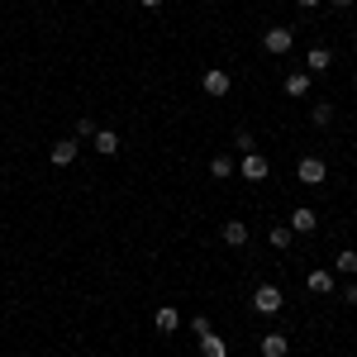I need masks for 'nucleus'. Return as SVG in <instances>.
<instances>
[{"label": "nucleus", "instance_id": "obj_1", "mask_svg": "<svg viewBox=\"0 0 357 357\" xmlns=\"http://www.w3.org/2000/svg\"><path fill=\"white\" fill-rule=\"evenodd\" d=\"M296 176H301L305 186H324V181H329V162L310 153V158H301V162H296Z\"/></svg>", "mask_w": 357, "mask_h": 357}, {"label": "nucleus", "instance_id": "obj_2", "mask_svg": "<svg viewBox=\"0 0 357 357\" xmlns=\"http://www.w3.org/2000/svg\"><path fill=\"white\" fill-rule=\"evenodd\" d=\"M291 43H296V33H291L286 24H276V29L262 33V48H267L272 57H286V53H291Z\"/></svg>", "mask_w": 357, "mask_h": 357}, {"label": "nucleus", "instance_id": "obj_3", "mask_svg": "<svg viewBox=\"0 0 357 357\" xmlns=\"http://www.w3.org/2000/svg\"><path fill=\"white\" fill-rule=\"evenodd\" d=\"M281 305H286L281 286H257V291H252V310H257V314H276Z\"/></svg>", "mask_w": 357, "mask_h": 357}, {"label": "nucleus", "instance_id": "obj_4", "mask_svg": "<svg viewBox=\"0 0 357 357\" xmlns=\"http://www.w3.org/2000/svg\"><path fill=\"white\" fill-rule=\"evenodd\" d=\"M200 86H205V96H215V100H220V96H229V86H234V77H229L224 67H210Z\"/></svg>", "mask_w": 357, "mask_h": 357}, {"label": "nucleus", "instance_id": "obj_5", "mask_svg": "<svg viewBox=\"0 0 357 357\" xmlns=\"http://www.w3.org/2000/svg\"><path fill=\"white\" fill-rule=\"evenodd\" d=\"M153 329L158 333H176L181 329V314H176L172 305H158V310H153Z\"/></svg>", "mask_w": 357, "mask_h": 357}, {"label": "nucleus", "instance_id": "obj_6", "mask_svg": "<svg viewBox=\"0 0 357 357\" xmlns=\"http://www.w3.org/2000/svg\"><path fill=\"white\" fill-rule=\"evenodd\" d=\"M48 158H53V167H72L77 162V138H57Z\"/></svg>", "mask_w": 357, "mask_h": 357}, {"label": "nucleus", "instance_id": "obj_7", "mask_svg": "<svg viewBox=\"0 0 357 357\" xmlns=\"http://www.w3.org/2000/svg\"><path fill=\"white\" fill-rule=\"evenodd\" d=\"M257 348H262V357H286L291 353V338H286V333H262Z\"/></svg>", "mask_w": 357, "mask_h": 357}, {"label": "nucleus", "instance_id": "obj_8", "mask_svg": "<svg viewBox=\"0 0 357 357\" xmlns=\"http://www.w3.org/2000/svg\"><path fill=\"white\" fill-rule=\"evenodd\" d=\"M314 224H319V215H314L310 205H301V210H291V224H286V229H291V234H310Z\"/></svg>", "mask_w": 357, "mask_h": 357}, {"label": "nucleus", "instance_id": "obj_9", "mask_svg": "<svg viewBox=\"0 0 357 357\" xmlns=\"http://www.w3.org/2000/svg\"><path fill=\"white\" fill-rule=\"evenodd\" d=\"M329 67H333L329 48H310V57H305V72H310V77H319V72H329Z\"/></svg>", "mask_w": 357, "mask_h": 357}, {"label": "nucleus", "instance_id": "obj_10", "mask_svg": "<svg viewBox=\"0 0 357 357\" xmlns=\"http://www.w3.org/2000/svg\"><path fill=\"white\" fill-rule=\"evenodd\" d=\"M238 172H243L248 181H262V176H267V158H262V153H243V167H238Z\"/></svg>", "mask_w": 357, "mask_h": 357}, {"label": "nucleus", "instance_id": "obj_11", "mask_svg": "<svg viewBox=\"0 0 357 357\" xmlns=\"http://www.w3.org/2000/svg\"><path fill=\"white\" fill-rule=\"evenodd\" d=\"M220 234H224V243H229V248H243L248 243V224L243 220H224Z\"/></svg>", "mask_w": 357, "mask_h": 357}, {"label": "nucleus", "instance_id": "obj_12", "mask_svg": "<svg viewBox=\"0 0 357 357\" xmlns=\"http://www.w3.org/2000/svg\"><path fill=\"white\" fill-rule=\"evenodd\" d=\"M310 82H314L310 72H291V77H286V96H291V100H301V96H310Z\"/></svg>", "mask_w": 357, "mask_h": 357}, {"label": "nucleus", "instance_id": "obj_13", "mask_svg": "<svg viewBox=\"0 0 357 357\" xmlns=\"http://www.w3.org/2000/svg\"><path fill=\"white\" fill-rule=\"evenodd\" d=\"M305 286H310V296H333V272H310Z\"/></svg>", "mask_w": 357, "mask_h": 357}, {"label": "nucleus", "instance_id": "obj_14", "mask_svg": "<svg viewBox=\"0 0 357 357\" xmlns=\"http://www.w3.org/2000/svg\"><path fill=\"white\" fill-rule=\"evenodd\" d=\"M91 143H96V153H100V158H114V153H119V134H110V129H100Z\"/></svg>", "mask_w": 357, "mask_h": 357}, {"label": "nucleus", "instance_id": "obj_15", "mask_svg": "<svg viewBox=\"0 0 357 357\" xmlns=\"http://www.w3.org/2000/svg\"><path fill=\"white\" fill-rule=\"evenodd\" d=\"M200 357H229V343H224L220 333H205L200 338Z\"/></svg>", "mask_w": 357, "mask_h": 357}, {"label": "nucleus", "instance_id": "obj_16", "mask_svg": "<svg viewBox=\"0 0 357 357\" xmlns=\"http://www.w3.org/2000/svg\"><path fill=\"white\" fill-rule=\"evenodd\" d=\"M333 272H343V276H353V272H357V252H353V248H343V252L333 257Z\"/></svg>", "mask_w": 357, "mask_h": 357}, {"label": "nucleus", "instance_id": "obj_17", "mask_svg": "<svg viewBox=\"0 0 357 357\" xmlns=\"http://www.w3.org/2000/svg\"><path fill=\"white\" fill-rule=\"evenodd\" d=\"M234 172H238V167H234V158H215V162H210V176H220V181H229V176H234Z\"/></svg>", "mask_w": 357, "mask_h": 357}, {"label": "nucleus", "instance_id": "obj_18", "mask_svg": "<svg viewBox=\"0 0 357 357\" xmlns=\"http://www.w3.org/2000/svg\"><path fill=\"white\" fill-rule=\"evenodd\" d=\"M267 243H272V248H291V229H286V224L267 229Z\"/></svg>", "mask_w": 357, "mask_h": 357}, {"label": "nucleus", "instance_id": "obj_19", "mask_svg": "<svg viewBox=\"0 0 357 357\" xmlns=\"http://www.w3.org/2000/svg\"><path fill=\"white\" fill-rule=\"evenodd\" d=\"M234 148H238V153H257V143H252V134H248V129H238V134H234Z\"/></svg>", "mask_w": 357, "mask_h": 357}, {"label": "nucleus", "instance_id": "obj_20", "mask_svg": "<svg viewBox=\"0 0 357 357\" xmlns=\"http://www.w3.org/2000/svg\"><path fill=\"white\" fill-rule=\"evenodd\" d=\"M310 119H314V124L324 129V124H329V119H333V105H314V110H310Z\"/></svg>", "mask_w": 357, "mask_h": 357}, {"label": "nucleus", "instance_id": "obj_21", "mask_svg": "<svg viewBox=\"0 0 357 357\" xmlns=\"http://www.w3.org/2000/svg\"><path fill=\"white\" fill-rule=\"evenodd\" d=\"M96 134H100L96 119H86V114H82V119H77V138H96Z\"/></svg>", "mask_w": 357, "mask_h": 357}, {"label": "nucleus", "instance_id": "obj_22", "mask_svg": "<svg viewBox=\"0 0 357 357\" xmlns=\"http://www.w3.org/2000/svg\"><path fill=\"white\" fill-rule=\"evenodd\" d=\"M191 333H195V338H205V333H210V319H205V314H195V319H191Z\"/></svg>", "mask_w": 357, "mask_h": 357}, {"label": "nucleus", "instance_id": "obj_23", "mask_svg": "<svg viewBox=\"0 0 357 357\" xmlns=\"http://www.w3.org/2000/svg\"><path fill=\"white\" fill-rule=\"evenodd\" d=\"M343 305H357V286H353V281L343 286Z\"/></svg>", "mask_w": 357, "mask_h": 357}, {"label": "nucleus", "instance_id": "obj_24", "mask_svg": "<svg viewBox=\"0 0 357 357\" xmlns=\"http://www.w3.org/2000/svg\"><path fill=\"white\" fill-rule=\"evenodd\" d=\"M138 5H143V10H158V5H167V0H138Z\"/></svg>", "mask_w": 357, "mask_h": 357}, {"label": "nucleus", "instance_id": "obj_25", "mask_svg": "<svg viewBox=\"0 0 357 357\" xmlns=\"http://www.w3.org/2000/svg\"><path fill=\"white\" fill-rule=\"evenodd\" d=\"M329 5H333V10H348V5H353V0H329Z\"/></svg>", "mask_w": 357, "mask_h": 357}, {"label": "nucleus", "instance_id": "obj_26", "mask_svg": "<svg viewBox=\"0 0 357 357\" xmlns=\"http://www.w3.org/2000/svg\"><path fill=\"white\" fill-rule=\"evenodd\" d=\"M296 5H301V10H314V5H319V0H296Z\"/></svg>", "mask_w": 357, "mask_h": 357}]
</instances>
